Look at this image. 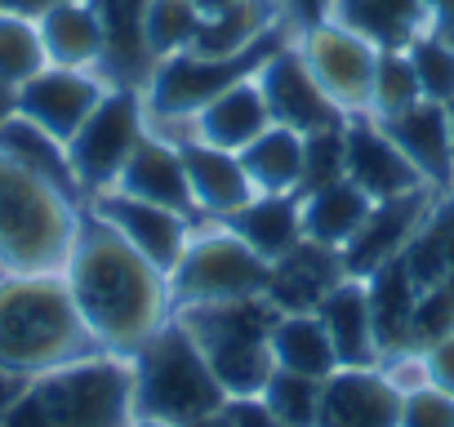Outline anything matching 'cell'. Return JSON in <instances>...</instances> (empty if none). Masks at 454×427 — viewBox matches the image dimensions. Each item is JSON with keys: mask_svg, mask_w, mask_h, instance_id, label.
Returning <instances> with one entry per match:
<instances>
[{"mask_svg": "<svg viewBox=\"0 0 454 427\" xmlns=\"http://www.w3.org/2000/svg\"><path fill=\"white\" fill-rule=\"evenodd\" d=\"M410 63H414V76H419V94L432 98V103H450L454 98V45L427 27L423 36H414L405 45Z\"/></svg>", "mask_w": 454, "mask_h": 427, "instance_id": "cell-38", "label": "cell"}, {"mask_svg": "<svg viewBox=\"0 0 454 427\" xmlns=\"http://www.w3.org/2000/svg\"><path fill=\"white\" fill-rule=\"evenodd\" d=\"M0 276H5V272H0Z\"/></svg>", "mask_w": 454, "mask_h": 427, "instance_id": "cell-54", "label": "cell"}, {"mask_svg": "<svg viewBox=\"0 0 454 427\" xmlns=\"http://www.w3.org/2000/svg\"><path fill=\"white\" fill-rule=\"evenodd\" d=\"M348 263L339 245H321L312 237H303L299 245H290L281 259L268 263V285L263 294L281 307V312H317L325 303V294L348 281Z\"/></svg>", "mask_w": 454, "mask_h": 427, "instance_id": "cell-15", "label": "cell"}, {"mask_svg": "<svg viewBox=\"0 0 454 427\" xmlns=\"http://www.w3.org/2000/svg\"><path fill=\"white\" fill-rule=\"evenodd\" d=\"M129 418H134L129 356L98 352L36 374L0 427H129Z\"/></svg>", "mask_w": 454, "mask_h": 427, "instance_id": "cell-4", "label": "cell"}, {"mask_svg": "<svg viewBox=\"0 0 454 427\" xmlns=\"http://www.w3.org/2000/svg\"><path fill=\"white\" fill-rule=\"evenodd\" d=\"M445 334H454V281L419 294V307H414V347L419 352Z\"/></svg>", "mask_w": 454, "mask_h": 427, "instance_id": "cell-40", "label": "cell"}, {"mask_svg": "<svg viewBox=\"0 0 454 427\" xmlns=\"http://www.w3.org/2000/svg\"><path fill=\"white\" fill-rule=\"evenodd\" d=\"M259 89L268 98L272 125H286L294 134H312V129H330L343 125V107L321 89V81L312 76V67L303 63L299 45L286 41L263 67H259Z\"/></svg>", "mask_w": 454, "mask_h": 427, "instance_id": "cell-11", "label": "cell"}, {"mask_svg": "<svg viewBox=\"0 0 454 427\" xmlns=\"http://www.w3.org/2000/svg\"><path fill=\"white\" fill-rule=\"evenodd\" d=\"M232 228L259 259H281L290 245L303 241V200L290 191V196H272V191H254L237 214L223 219Z\"/></svg>", "mask_w": 454, "mask_h": 427, "instance_id": "cell-27", "label": "cell"}, {"mask_svg": "<svg viewBox=\"0 0 454 427\" xmlns=\"http://www.w3.org/2000/svg\"><path fill=\"white\" fill-rule=\"evenodd\" d=\"M427 14H432V27L454 23V0H427Z\"/></svg>", "mask_w": 454, "mask_h": 427, "instance_id": "cell-49", "label": "cell"}, {"mask_svg": "<svg viewBox=\"0 0 454 427\" xmlns=\"http://www.w3.org/2000/svg\"><path fill=\"white\" fill-rule=\"evenodd\" d=\"M129 427H174V423H160V418H129Z\"/></svg>", "mask_w": 454, "mask_h": 427, "instance_id": "cell-51", "label": "cell"}, {"mask_svg": "<svg viewBox=\"0 0 454 427\" xmlns=\"http://www.w3.org/2000/svg\"><path fill=\"white\" fill-rule=\"evenodd\" d=\"M227 414L237 418V427H286L268 414V405L259 396H241V400H227Z\"/></svg>", "mask_w": 454, "mask_h": 427, "instance_id": "cell-43", "label": "cell"}, {"mask_svg": "<svg viewBox=\"0 0 454 427\" xmlns=\"http://www.w3.org/2000/svg\"><path fill=\"white\" fill-rule=\"evenodd\" d=\"M286 5L299 14V23L308 27V23H317V19H325V10H330V0H286Z\"/></svg>", "mask_w": 454, "mask_h": 427, "instance_id": "cell-45", "label": "cell"}, {"mask_svg": "<svg viewBox=\"0 0 454 427\" xmlns=\"http://www.w3.org/2000/svg\"><path fill=\"white\" fill-rule=\"evenodd\" d=\"M441 191L436 187H414V191H401V196H387V200H374L365 223L356 228V237L343 245V263L352 276H370L374 268L401 259V250L414 241L419 223L427 219V209Z\"/></svg>", "mask_w": 454, "mask_h": 427, "instance_id": "cell-14", "label": "cell"}, {"mask_svg": "<svg viewBox=\"0 0 454 427\" xmlns=\"http://www.w3.org/2000/svg\"><path fill=\"white\" fill-rule=\"evenodd\" d=\"M303 200V237L321 241V245H348L356 237V228L365 223V214H370V196L352 182V178H339L330 187H317Z\"/></svg>", "mask_w": 454, "mask_h": 427, "instance_id": "cell-30", "label": "cell"}, {"mask_svg": "<svg viewBox=\"0 0 454 427\" xmlns=\"http://www.w3.org/2000/svg\"><path fill=\"white\" fill-rule=\"evenodd\" d=\"M379 125H383V129L392 134V143L410 156V165L423 174L427 187H436V191H450V187H454V143H450L445 103L419 98V103H410L405 112L383 116Z\"/></svg>", "mask_w": 454, "mask_h": 427, "instance_id": "cell-18", "label": "cell"}, {"mask_svg": "<svg viewBox=\"0 0 454 427\" xmlns=\"http://www.w3.org/2000/svg\"><path fill=\"white\" fill-rule=\"evenodd\" d=\"M343 138H348V178L370 200H387V196L427 187L423 174L410 165V156L392 143V134L370 112L365 116H348L343 120Z\"/></svg>", "mask_w": 454, "mask_h": 427, "instance_id": "cell-16", "label": "cell"}, {"mask_svg": "<svg viewBox=\"0 0 454 427\" xmlns=\"http://www.w3.org/2000/svg\"><path fill=\"white\" fill-rule=\"evenodd\" d=\"M196 32H200V10L192 0H152L143 14V41H147V54L156 63L192 50Z\"/></svg>", "mask_w": 454, "mask_h": 427, "instance_id": "cell-36", "label": "cell"}, {"mask_svg": "<svg viewBox=\"0 0 454 427\" xmlns=\"http://www.w3.org/2000/svg\"><path fill=\"white\" fill-rule=\"evenodd\" d=\"M10 116H19V85L0 81V125H5Z\"/></svg>", "mask_w": 454, "mask_h": 427, "instance_id": "cell-47", "label": "cell"}, {"mask_svg": "<svg viewBox=\"0 0 454 427\" xmlns=\"http://www.w3.org/2000/svg\"><path fill=\"white\" fill-rule=\"evenodd\" d=\"M41 41H45V58L54 67H81V72H103V23L94 14L90 0H59L45 14H36Z\"/></svg>", "mask_w": 454, "mask_h": 427, "instance_id": "cell-24", "label": "cell"}, {"mask_svg": "<svg viewBox=\"0 0 454 427\" xmlns=\"http://www.w3.org/2000/svg\"><path fill=\"white\" fill-rule=\"evenodd\" d=\"M290 41L286 27L268 32L259 45L241 50V54H196V50H183V54H169L152 67L147 85H143V103H147V120H160V125H183L205 107L214 103L223 89H232L250 76H259V67ZM187 138V134H183Z\"/></svg>", "mask_w": 454, "mask_h": 427, "instance_id": "cell-7", "label": "cell"}, {"mask_svg": "<svg viewBox=\"0 0 454 427\" xmlns=\"http://www.w3.org/2000/svg\"><path fill=\"white\" fill-rule=\"evenodd\" d=\"M112 85L103 81V72H81V67H41L32 81L19 85V116L36 120L41 129H50L54 138H72L90 112L103 103Z\"/></svg>", "mask_w": 454, "mask_h": 427, "instance_id": "cell-13", "label": "cell"}, {"mask_svg": "<svg viewBox=\"0 0 454 427\" xmlns=\"http://www.w3.org/2000/svg\"><path fill=\"white\" fill-rule=\"evenodd\" d=\"M325 19L361 32L379 50H405L432 27L427 0H330Z\"/></svg>", "mask_w": 454, "mask_h": 427, "instance_id": "cell-26", "label": "cell"}, {"mask_svg": "<svg viewBox=\"0 0 454 427\" xmlns=\"http://www.w3.org/2000/svg\"><path fill=\"white\" fill-rule=\"evenodd\" d=\"M268 285V259H259L232 228L196 232L169 272V299L183 303H227V299H254Z\"/></svg>", "mask_w": 454, "mask_h": 427, "instance_id": "cell-8", "label": "cell"}, {"mask_svg": "<svg viewBox=\"0 0 454 427\" xmlns=\"http://www.w3.org/2000/svg\"><path fill=\"white\" fill-rule=\"evenodd\" d=\"M183 427H237V418L227 414V405H223V409H214V414H205V418H192V423H183Z\"/></svg>", "mask_w": 454, "mask_h": 427, "instance_id": "cell-48", "label": "cell"}, {"mask_svg": "<svg viewBox=\"0 0 454 427\" xmlns=\"http://www.w3.org/2000/svg\"><path fill=\"white\" fill-rule=\"evenodd\" d=\"M90 209L107 228H116L152 268H160L165 276L178 268L187 241H192V228H187V214L178 209H165V205H152V200H138V196H125L116 187L90 196Z\"/></svg>", "mask_w": 454, "mask_h": 427, "instance_id": "cell-12", "label": "cell"}, {"mask_svg": "<svg viewBox=\"0 0 454 427\" xmlns=\"http://www.w3.org/2000/svg\"><path fill=\"white\" fill-rule=\"evenodd\" d=\"M134 369V418H160V423H192L227 405L223 383L214 378L209 361L192 343L178 316H169L147 343L129 356Z\"/></svg>", "mask_w": 454, "mask_h": 427, "instance_id": "cell-6", "label": "cell"}, {"mask_svg": "<svg viewBox=\"0 0 454 427\" xmlns=\"http://www.w3.org/2000/svg\"><path fill=\"white\" fill-rule=\"evenodd\" d=\"M174 316L183 321V330L209 361L227 400L263 392V383L277 369L272 330L281 321V307L268 294L227 299V303H183V307H174Z\"/></svg>", "mask_w": 454, "mask_h": 427, "instance_id": "cell-5", "label": "cell"}, {"mask_svg": "<svg viewBox=\"0 0 454 427\" xmlns=\"http://www.w3.org/2000/svg\"><path fill=\"white\" fill-rule=\"evenodd\" d=\"M445 116H450V143H454V98L445 103Z\"/></svg>", "mask_w": 454, "mask_h": 427, "instance_id": "cell-53", "label": "cell"}, {"mask_svg": "<svg viewBox=\"0 0 454 427\" xmlns=\"http://www.w3.org/2000/svg\"><path fill=\"white\" fill-rule=\"evenodd\" d=\"M423 361H427V383H436L441 392L454 396V334L427 343L423 347Z\"/></svg>", "mask_w": 454, "mask_h": 427, "instance_id": "cell-42", "label": "cell"}, {"mask_svg": "<svg viewBox=\"0 0 454 427\" xmlns=\"http://www.w3.org/2000/svg\"><path fill=\"white\" fill-rule=\"evenodd\" d=\"M339 178H348V138H343V125L303 134V182H299V196H308L317 187H330Z\"/></svg>", "mask_w": 454, "mask_h": 427, "instance_id": "cell-39", "label": "cell"}, {"mask_svg": "<svg viewBox=\"0 0 454 427\" xmlns=\"http://www.w3.org/2000/svg\"><path fill=\"white\" fill-rule=\"evenodd\" d=\"M277 27H286L277 0H237L232 10L200 19V32H196L192 50L196 54H241Z\"/></svg>", "mask_w": 454, "mask_h": 427, "instance_id": "cell-31", "label": "cell"}, {"mask_svg": "<svg viewBox=\"0 0 454 427\" xmlns=\"http://www.w3.org/2000/svg\"><path fill=\"white\" fill-rule=\"evenodd\" d=\"M401 427H454V396L436 383L401 392Z\"/></svg>", "mask_w": 454, "mask_h": 427, "instance_id": "cell-41", "label": "cell"}, {"mask_svg": "<svg viewBox=\"0 0 454 427\" xmlns=\"http://www.w3.org/2000/svg\"><path fill=\"white\" fill-rule=\"evenodd\" d=\"M317 427H401V387L379 369H334L321 387Z\"/></svg>", "mask_w": 454, "mask_h": 427, "instance_id": "cell-17", "label": "cell"}, {"mask_svg": "<svg viewBox=\"0 0 454 427\" xmlns=\"http://www.w3.org/2000/svg\"><path fill=\"white\" fill-rule=\"evenodd\" d=\"M50 5H59V0H0V10H14V14H45Z\"/></svg>", "mask_w": 454, "mask_h": 427, "instance_id": "cell-46", "label": "cell"}, {"mask_svg": "<svg viewBox=\"0 0 454 427\" xmlns=\"http://www.w3.org/2000/svg\"><path fill=\"white\" fill-rule=\"evenodd\" d=\"M330 343H334V356H339V369H370V365H383L379 356V338H374V316H370V294H365V281L361 276H348L339 281L325 303L317 307Z\"/></svg>", "mask_w": 454, "mask_h": 427, "instance_id": "cell-22", "label": "cell"}, {"mask_svg": "<svg viewBox=\"0 0 454 427\" xmlns=\"http://www.w3.org/2000/svg\"><path fill=\"white\" fill-rule=\"evenodd\" d=\"M81 209L72 196L0 156V272L50 276L63 272L81 232Z\"/></svg>", "mask_w": 454, "mask_h": 427, "instance_id": "cell-3", "label": "cell"}, {"mask_svg": "<svg viewBox=\"0 0 454 427\" xmlns=\"http://www.w3.org/2000/svg\"><path fill=\"white\" fill-rule=\"evenodd\" d=\"M178 151H183V165H187L192 200H196L200 214H209V219H227V214H237L254 196V182L241 165V151H227V147H214V143H200V138H183Z\"/></svg>", "mask_w": 454, "mask_h": 427, "instance_id": "cell-20", "label": "cell"}, {"mask_svg": "<svg viewBox=\"0 0 454 427\" xmlns=\"http://www.w3.org/2000/svg\"><path fill=\"white\" fill-rule=\"evenodd\" d=\"M27 374H19V369H5V365H0V423H5L10 418V409L23 400V392H27Z\"/></svg>", "mask_w": 454, "mask_h": 427, "instance_id": "cell-44", "label": "cell"}, {"mask_svg": "<svg viewBox=\"0 0 454 427\" xmlns=\"http://www.w3.org/2000/svg\"><path fill=\"white\" fill-rule=\"evenodd\" d=\"M192 5L200 10V19H209V14H223V10H232L237 0H192Z\"/></svg>", "mask_w": 454, "mask_h": 427, "instance_id": "cell-50", "label": "cell"}, {"mask_svg": "<svg viewBox=\"0 0 454 427\" xmlns=\"http://www.w3.org/2000/svg\"><path fill=\"white\" fill-rule=\"evenodd\" d=\"M321 387H325V378L294 374V369H272V378L263 383L259 400H263L268 414H272L277 423H286V427H317Z\"/></svg>", "mask_w": 454, "mask_h": 427, "instance_id": "cell-35", "label": "cell"}, {"mask_svg": "<svg viewBox=\"0 0 454 427\" xmlns=\"http://www.w3.org/2000/svg\"><path fill=\"white\" fill-rule=\"evenodd\" d=\"M98 23H103V36H107V50H103V81L107 85H129V89H143L156 58L147 54V41H143V14L152 0H90Z\"/></svg>", "mask_w": 454, "mask_h": 427, "instance_id": "cell-23", "label": "cell"}, {"mask_svg": "<svg viewBox=\"0 0 454 427\" xmlns=\"http://www.w3.org/2000/svg\"><path fill=\"white\" fill-rule=\"evenodd\" d=\"M436 32H441V36H445V41H450V45H454V23H441V27H436Z\"/></svg>", "mask_w": 454, "mask_h": 427, "instance_id": "cell-52", "label": "cell"}, {"mask_svg": "<svg viewBox=\"0 0 454 427\" xmlns=\"http://www.w3.org/2000/svg\"><path fill=\"white\" fill-rule=\"evenodd\" d=\"M401 268L410 272L419 294L454 281V187L432 200V209H427V219L419 223L414 241L401 250Z\"/></svg>", "mask_w": 454, "mask_h": 427, "instance_id": "cell-29", "label": "cell"}, {"mask_svg": "<svg viewBox=\"0 0 454 427\" xmlns=\"http://www.w3.org/2000/svg\"><path fill=\"white\" fill-rule=\"evenodd\" d=\"M419 76L405 50H379V67H374V94H370V116H396L410 103H419Z\"/></svg>", "mask_w": 454, "mask_h": 427, "instance_id": "cell-37", "label": "cell"}, {"mask_svg": "<svg viewBox=\"0 0 454 427\" xmlns=\"http://www.w3.org/2000/svg\"><path fill=\"white\" fill-rule=\"evenodd\" d=\"M103 343L85 325L63 272L0 276V365L27 378L98 356Z\"/></svg>", "mask_w": 454, "mask_h": 427, "instance_id": "cell-2", "label": "cell"}, {"mask_svg": "<svg viewBox=\"0 0 454 427\" xmlns=\"http://www.w3.org/2000/svg\"><path fill=\"white\" fill-rule=\"evenodd\" d=\"M272 361H277V369H294V374H312V378H330L339 369L334 343L317 312H281V321L272 330Z\"/></svg>", "mask_w": 454, "mask_h": 427, "instance_id": "cell-33", "label": "cell"}, {"mask_svg": "<svg viewBox=\"0 0 454 427\" xmlns=\"http://www.w3.org/2000/svg\"><path fill=\"white\" fill-rule=\"evenodd\" d=\"M365 281L370 294V316H374V338H379V356H401V352H419L414 347V307H419V290L410 281V272L401 268V259L374 268Z\"/></svg>", "mask_w": 454, "mask_h": 427, "instance_id": "cell-25", "label": "cell"}, {"mask_svg": "<svg viewBox=\"0 0 454 427\" xmlns=\"http://www.w3.org/2000/svg\"><path fill=\"white\" fill-rule=\"evenodd\" d=\"M268 125H272L268 98L259 89V76H250L232 89H223L214 103H205L187 120V138H200V143H214L227 151H246Z\"/></svg>", "mask_w": 454, "mask_h": 427, "instance_id": "cell-21", "label": "cell"}, {"mask_svg": "<svg viewBox=\"0 0 454 427\" xmlns=\"http://www.w3.org/2000/svg\"><path fill=\"white\" fill-rule=\"evenodd\" d=\"M241 165L254 182V191H272V196H299L303 182V134L286 129V125H268L246 151Z\"/></svg>", "mask_w": 454, "mask_h": 427, "instance_id": "cell-32", "label": "cell"}, {"mask_svg": "<svg viewBox=\"0 0 454 427\" xmlns=\"http://www.w3.org/2000/svg\"><path fill=\"white\" fill-rule=\"evenodd\" d=\"M143 134H147L143 89L112 85L103 94V103L90 112V120L67 138V156H72V169L81 178V191L98 196V191L116 187V178H121L125 160L134 156V147L143 143Z\"/></svg>", "mask_w": 454, "mask_h": 427, "instance_id": "cell-9", "label": "cell"}, {"mask_svg": "<svg viewBox=\"0 0 454 427\" xmlns=\"http://www.w3.org/2000/svg\"><path fill=\"white\" fill-rule=\"evenodd\" d=\"M116 191L138 196V200H152V205H165V209H178V214H187V219L196 214L183 151H178L174 138L152 134V125H147L143 143L134 147V156L125 160V169L116 178Z\"/></svg>", "mask_w": 454, "mask_h": 427, "instance_id": "cell-19", "label": "cell"}, {"mask_svg": "<svg viewBox=\"0 0 454 427\" xmlns=\"http://www.w3.org/2000/svg\"><path fill=\"white\" fill-rule=\"evenodd\" d=\"M41 67H50L45 58V41L32 14H14V10H0V81L23 85L32 81Z\"/></svg>", "mask_w": 454, "mask_h": 427, "instance_id": "cell-34", "label": "cell"}, {"mask_svg": "<svg viewBox=\"0 0 454 427\" xmlns=\"http://www.w3.org/2000/svg\"><path fill=\"white\" fill-rule=\"evenodd\" d=\"M63 281L85 325L112 356H134V347L147 343L174 307L169 276L152 268L94 209H81V232L63 268Z\"/></svg>", "mask_w": 454, "mask_h": 427, "instance_id": "cell-1", "label": "cell"}, {"mask_svg": "<svg viewBox=\"0 0 454 427\" xmlns=\"http://www.w3.org/2000/svg\"><path fill=\"white\" fill-rule=\"evenodd\" d=\"M294 45H299L303 63L312 67V76L321 81V89L343 107V116H365L370 112L379 45H370L361 32H352L334 19L308 23Z\"/></svg>", "mask_w": 454, "mask_h": 427, "instance_id": "cell-10", "label": "cell"}, {"mask_svg": "<svg viewBox=\"0 0 454 427\" xmlns=\"http://www.w3.org/2000/svg\"><path fill=\"white\" fill-rule=\"evenodd\" d=\"M0 156H10V160L23 165L27 174L45 178L50 187H59L63 196H72L76 205H85V191H81V178H76V169H72L67 143L54 138L50 129H41L36 120L10 116L5 125H0Z\"/></svg>", "mask_w": 454, "mask_h": 427, "instance_id": "cell-28", "label": "cell"}]
</instances>
